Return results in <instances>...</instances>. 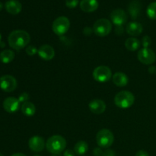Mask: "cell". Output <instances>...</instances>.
Segmentation results:
<instances>
[{"instance_id":"cell-1","label":"cell","mask_w":156,"mask_h":156,"mask_svg":"<svg viewBox=\"0 0 156 156\" xmlns=\"http://www.w3.org/2000/svg\"><path fill=\"white\" fill-rule=\"evenodd\" d=\"M30 41V34L24 30H15L11 32L8 37L9 46L15 50H21L28 45Z\"/></svg>"},{"instance_id":"cell-2","label":"cell","mask_w":156,"mask_h":156,"mask_svg":"<svg viewBox=\"0 0 156 156\" xmlns=\"http://www.w3.org/2000/svg\"><path fill=\"white\" fill-rule=\"evenodd\" d=\"M66 146V141L62 136L55 135L50 137L46 143L47 151L53 155H59L63 152Z\"/></svg>"},{"instance_id":"cell-3","label":"cell","mask_w":156,"mask_h":156,"mask_svg":"<svg viewBox=\"0 0 156 156\" xmlns=\"http://www.w3.org/2000/svg\"><path fill=\"white\" fill-rule=\"evenodd\" d=\"M135 101L133 94L128 91H122L117 93L114 98V103L121 109H126L132 106Z\"/></svg>"},{"instance_id":"cell-4","label":"cell","mask_w":156,"mask_h":156,"mask_svg":"<svg viewBox=\"0 0 156 156\" xmlns=\"http://www.w3.org/2000/svg\"><path fill=\"white\" fill-rule=\"evenodd\" d=\"M114 141V136L111 130L103 129L99 131L96 136V142L100 148L108 149L112 146Z\"/></svg>"},{"instance_id":"cell-5","label":"cell","mask_w":156,"mask_h":156,"mask_svg":"<svg viewBox=\"0 0 156 156\" xmlns=\"http://www.w3.org/2000/svg\"><path fill=\"white\" fill-rule=\"evenodd\" d=\"M112 30V24L106 18H101L95 21L93 26V31L98 37H106Z\"/></svg>"},{"instance_id":"cell-6","label":"cell","mask_w":156,"mask_h":156,"mask_svg":"<svg viewBox=\"0 0 156 156\" xmlns=\"http://www.w3.org/2000/svg\"><path fill=\"white\" fill-rule=\"evenodd\" d=\"M70 27V21L68 18L65 16L58 17L54 20L52 25V29L54 34L58 36L65 34Z\"/></svg>"},{"instance_id":"cell-7","label":"cell","mask_w":156,"mask_h":156,"mask_svg":"<svg viewBox=\"0 0 156 156\" xmlns=\"http://www.w3.org/2000/svg\"><path fill=\"white\" fill-rule=\"evenodd\" d=\"M112 73L109 67L105 66H100L94 69L93 71V78L99 82H108L111 79Z\"/></svg>"},{"instance_id":"cell-8","label":"cell","mask_w":156,"mask_h":156,"mask_svg":"<svg viewBox=\"0 0 156 156\" xmlns=\"http://www.w3.org/2000/svg\"><path fill=\"white\" fill-rule=\"evenodd\" d=\"M139 61L145 65H151L155 62L156 56L153 50L149 48H143L137 55Z\"/></svg>"},{"instance_id":"cell-9","label":"cell","mask_w":156,"mask_h":156,"mask_svg":"<svg viewBox=\"0 0 156 156\" xmlns=\"http://www.w3.org/2000/svg\"><path fill=\"white\" fill-rule=\"evenodd\" d=\"M17 81L15 77L5 75L0 78V88L5 92H12L17 88Z\"/></svg>"},{"instance_id":"cell-10","label":"cell","mask_w":156,"mask_h":156,"mask_svg":"<svg viewBox=\"0 0 156 156\" xmlns=\"http://www.w3.org/2000/svg\"><path fill=\"white\" fill-rule=\"evenodd\" d=\"M111 19L116 26H123L127 21V14L123 9H115L111 12Z\"/></svg>"},{"instance_id":"cell-11","label":"cell","mask_w":156,"mask_h":156,"mask_svg":"<svg viewBox=\"0 0 156 156\" xmlns=\"http://www.w3.org/2000/svg\"><path fill=\"white\" fill-rule=\"evenodd\" d=\"M29 148L31 151L34 152H40L44 150V147L46 146L45 142L44 139L41 136H35L31 137L28 141Z\"/></svg>"},{"instance_id":"cell-12","label":"cell","mask_w":156,"mask_h":156,"mask_svg":"<svg viewBox=\"0 0 156 156\" xmlns=\"http://www.w3.org/2000/svg\"><path fill=\"white\" fill-rule=\"evenodd\" d=\"M37 53L41 59L46 61L51 60L55 56V50L53 47L50 45H47V44L41 46L38 49Z\"/></svg>"},{"instance_id":"cell-13","label":"cell","mask_w":156,"mask_h":156,"mask_svg":"<svg viewBox=\"0 0 156 156\" xmlns=\"http://www.w3.org/2000/svg\"><path fill=\"white\" fill-rule=\"evenodd\" d=\"M20 101L18 98L14 97H9L5 99L3 102V108L5 111L9 113H15L19 109Z\"/></svg>"},{"instance_id":"cell-14","label":"cell","mask_w":156,"mask_h":156,"mask_svg":"<svg viewBox=\"0 0 156 156\" xmlns=\"http://www.w3.org/2000/svg\"><path fill=\"white\" fill-rule=\"evenodd\" d=\"M89 109L93 114H101L106 110V105L105 101L100 99H94L91 101L88 105Z\"/></svg>"},{"instance_id":"cell-15","label":"cell","mask_w":156,"mask_h":156,"mask_svg":"<svg viewBox=\"0 0 156 156\" xmlns=\"http://www.w3.org/2000/svg\"><path fill=\"white\" fill-rule=\"evenodd\" d=\"M5 7L11 15H18L21 12L22 5L18 0H9L5 4Z\"/></svg>"},{"instance_id":"cell-16","label":"cell","mask_w":156,"mask_h":156,"mask_svg":"<svg viewBox=\"0 0 156 156\" xmlns=\"http://www.w3.org/2000/svg\"><path fill=\"white\" fill-rule=\"evenodd\" d=\"M126 30L128 34H129L130 36L136 37L141 34L143 30V27L140 23L132 21V22L128 23L126 27Z\"/></svg>"},{"instance_id":"cell-17","label":"cell","mask_w":156,"mask_h":156,"mask_svg":"<svg viewBox=\"0 0 156 156\" xmlns=\"http://www.w3.org/2000/svg\"><path fill=\"white\" fill-rule=\"evenodd\" d=\"M98 8V0H82L80 2V9L83 12L89 13L96 11Z\"/></svg>"},{"instance_id":"cell-18","label":"cell","mask_w":156,"mask_h":156,"mask_svg":"<svg viewBox=\"0 0 156 156\" xmlns=\"http://www.w3.org/2000/svg\"><path fill=\"white\" fill-rule=\"evenodd\" d=\"M113 82L118 87H124L127 85L129 79L125 73L117 72L113 76Z\"/></svg>"},{"instance_id":"cell-19","label":"cell","mask_w":156,"mask_h":156,"mask_svg":"<svg viewBox=\"0 0 156 156\" xmlns=\"http://www.w3.org/2000/svg\"><path fill=\"white\" fill-rule=\"evenodd\" d=\"M21 109L23 114L27 117H32V116L34 115L35 112H36V108H35L34 105L29 101L23 103Z\"/></svg>"},{"instance_id":"cell-20","label":"cell","mask_w":156,"mask_h":156,"mask_svg":"<svg viewBox=\"0 0 156 156\" xmlns=\"http://www.w3.org/2000/svg\"><path fill=\"white\" fill-rule=\"evenodd\" d=\"M15 59V53L11 50H5L0 53V61L2 63L7 64Z\"/></svg>"},{"instance_id":"cell-21","label":"cell","mask_w":156,"mask_h":156,"mask_svg":"<svg viewBox=\"0 0 156 156\" xmlns=\"http://www.w3.org/2000/svg\"><path fill=\"white\" fill-rule=\"evenodd\" d=\"M140 9H141V5L138 0H133L131 2L129 5V12L132 18L136 19L137 18L140 12Z\"/></svg>"},{"instance_id":"cell-22","label":"cell","mask_w":156,"mask_h":156,"mask_svg":"<svg viewBox=\"0 0 156 156\" xmlns=\"http://www.w3.org/2000/svg\"><path fill=\"white\" fill-rule=\"evenodd\" d=\"M125 47L130 51H135L138 50L140 47V42L138 39L135 37H129L125 41Z\"/></svg>"},{"instance_id":"cell-23","label":"cell","mask_w":156,"mask_h":156,"mask_svg":"<svg viewBox=\"0 0 156 156\" xmlns=\"http://www.w3.org/2000/svg\"><path fill=\"white\" fill-rule=\"evenodd\" d=\"M88 150V145L85 141H79L75 145L74 152L76 155H82L86 153Z\"/></svg>"},{"instance_id":"cell-24","label":"cell","mask_w":156,"mask_h":156,"mask_svg":"<svg viewBox=\"0 0 156 156\" xmlns=\"http://www.w3.org/2000/svg\"><path fill=\"white\" fill-rule=\"evenodd\" d=\"M146 13L150 19L156 20V2H153L148 5Z\"/></svg>"},{"instance_id":"cell-25","label":"cell","mask_w":156,"mask_h":156,"mask_svg":"<svg viewBox=\"0 0 156 156\" xmlns=\"http://www.w3.org/2000/svg\"><path fill=\"white\" fill-rule=\"evenodd\" d=\"M79 0H66V5L69 9H75L79 5Z\"/></svg>"},{"instance_id":"cell-26","label":"cell","mask_w":156,"mask_h":156,"mask_svg":"<svg viewBox=\"0 0 156 156\" xmlns=\"http://www.w3.org/2000/svg\"><path fill=\"white\" fill-rule=\"evenodd\" d=\"M37 51L38 50H37V48L34 46H28L26 48V53L29 56H34V55H35L37 53Z\"/></svg>"},{"instance_id":"cell-27","label":"cell","mask_w":156,"mask_h":156,"mask_svg":"<svg viewBox=\"0 0 156 156\" xmlns=\"http://www.w3.org/2000/svg\"><path fill=\"white\" fill-rule=\"evenodd\" d=\"M142 42H143V46L144 48H149V47L152 44V40L149 36H145L143 37Z\"/></svg>"},{"instance_id":"cell-28","label":"cell","mask_w":156,"mask_h":156,"mask_svg":"<svg viewBox=\"0 0 156 156\" xmlns=\"http://www.w3.org/2000/svg\"><path fill=\"white\" fill-rule=\"evenodd\" d=\"M28 99H29V94L26 92L22 93V94L19 96V98H18V101H19L20 102H22V103L26 102Z\"/></svg>"},{"instance_id":"cell-29","label":"cell","mask_w":156,"mask_h":156,"mask_svg":"<svg viewBox=\"0 0 156 156\" xmlns=\"http://www.w3.org/2000/svg\"><path fill=\"white\" fill-rule=\"evenodd\" d=\"M102 156H116V153L112 149H107L103 152Z\"/></svg>"},{"instance_id":"cell-30","label":"cell","mask_w":156,"mask_h":156,"mask_svg":"<svg viewBox=\"0 0 156 156\" xmlns=\"http://www.w3.org/2000/svg\"><path fill=\"white\" fill-rule=\"evenodd\" d=\"M103 152H104L101 150V148H95L93 151V154H94V156H102Z\"/></svg>"},{"instance_id":"cell-31","label":"cell","mask_w":156,"mask_h":156,"mask_svg":"<svg viewBox=\"0 0 156 156\" xmlns=\"http://www.w3.org/2000/svg\"><path fill=\"white\" fill-rule=\"evenodd\" d=\"M63 156H76V153L75 152H73V150H70V149H67L64 152Z\"/></svg>"},{"instance_id":"cell-32","label":"cell","mask_w":156,"mask_h":156,"mask_svg":"<svg viewBox=\"0 0 156 156\" xmlns=\"http://www.w3.org/2000/svg\"><path fill=\"white\" fill-rule=\"evenodd\" d=\"M136 156H149V155L148 154L147 152H146V151L140 150L136 152Z\"/></svg>"},{"instance_id":"cell-33","label":"cell","mask_w":156,"mask_h":156,"mask_svg":"<svg viewBox=\"0 0 156 156\" xmlns=\"http://www.w3.org/2000/svg\"><path fill=\"white\" fill-rule=\"evenodd\" d=\"M116 32H117L118 34H120L123 32V28L122 26H117V29H116Z\"/></svg>"},{"instance_id":"cell-34","label":"cell","mask_w":156,"mask_h":156,"mask_svg":"<svg viewBox=\"0 0 156 156\" xmlns=\"http://www.w3.org/2000/svg\"><path fill=\"white\" fill-rule=\"evenodd\" d=\"M154 70H155V68L154 66L150 67V68L149 69V73H154Z\"/></svg>"},{"instance_id":"cell-35","label":"cell","mask_w":156,"mask_h":156,"mask_svg":"<svg viewBox=\"0 0 156 156\" xmlns=\"http://www.w3.org/2000/svg\"><path fill=\"white\" fill-rule=\"evenodd\" d=\"M12 156H26V155L23 153H15V154H13Z\"/></svg>"},{"instance_id":"cell-36","label":"cell","mask_w":156,"mask_h":156,"mask_svg":"<svg viewBox=\"0 0 156 156\" xmlns=\"http://www.w3.org/2000/svg\"><path fill=\"white\" fill-rule=\"evenodd\" d=\"M2 8H3L2 4V2H0V12H1V11H2Z\"/></svg>"},{"instance_id":"cell-37","label":"cell","mask_w":156,"mask_h":156,"mask_svg":"<svg viewBox=\"0 0 156 156\" xmlns=\"http://www.w3.org/2000/svg\"><path fill=\"white\" fill-rule=\"evenodd\" d=\"M1 41H2V35L1 34H0V43H1Z\"/></svg>"},{"instance_id":"cell-38","label":"cell","mask_w":156,"mask_h":156,"mask_svg":"<svg viewBox=\"0 0 156 156\" xmlns=\"http://www.w3.org/2000/svg\"><path fill=\"white\" fill-rule=\"evenodd\" d=\"M0 156H4V155H3L2 153H0Z\"/></svg>"},{"instance_id":"cell-39","label":"cell","mask_w":156,"mask_h":156,"mask_svg":"<svg viewBox=\"0 0 156 156\" xmlns=\"http://www.w3.org/2000/svg\"><path fill=\"white\" fill-rule=\"evenodd\" d=\"M52 156H57V155H52Z\"/></svg>"},{"instance_id":"cell-40","label":"cell","mask_w":156,"mask_h":156,"mask_svg":"<svg viewBox=\"0 0 156 156\" xmlns=\"http://www.w3.org/2000/svg\"><path fill=\"white\" fill-rule=\"evenodd\" d=\"M34 156H40V155H34Z\"/></svg>"}]
</instances>
